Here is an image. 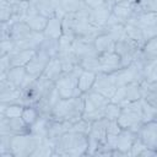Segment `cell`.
<instances>
[{
  "label": "cell",
  "instance_id": "cell-14",
  "mask_svg": "<svg viewBox=\"0 0 157 157\" xmlns=\"http://www.w3.org/2000/svg\"><path fill=\"white\" fill-rule=\"evenodd\" d=\"M117 88H118V86L115 85V82H114L113 77L110 76V74H105V72H98L97 74L96 82H94V85L92 87L93 91L105 96L110 101H112Z\"/></svg>",
  "mask_w": 157,
  "mask_h": 157
},
{
  "label": "cell",
  "instance_id": "cell-24",
  "mask_svg": "<svg viewBox=\"0 0 157 157\" xmlns=\"http://www.w3.org/2000/svg\"><path fill=\"white\" fill-rule=\"evenodd\" d=\"M63 16L64 13H58L48 20L47 27L43 32V36L47 38L60 39L63 36Z\"/></svg>",
  "mask_w": 157,
  "mask_h": 157
},
{
  "label": "cell",
  "instance_id": "cell-44",
  "mask_svg": "<svg viewBox=\"0 0 157 157\" xmlns=\"http://www.w3.org/2000/svg\"><path fill=\"white\" fill-rule=\"evenodd\" d=\"M15 47H16V43L11 38L1 39L0 40V56L11 54L15 50Z\"/></svg>",
  "mask_w": 157,
  "mask_h": 157
},
{
  "label": "cell",
  "instance_id": "cell-37",
  "mask_svg": "<svg viewBox=\"0 0 157 157\" xmlns=\"http://www.w3.org/2000/svg\"><path fill=\"white\" fill-rule=\"evenodd\" d=\"M125 33L129 38H131L132 40H135L140 47H144L145 45V38H144V34H142V29L132 23H126L125 25Z\"/></svg>",
  "mask_w": 157,
  "mask_h": 157
},
{
  "label": "cell",
  "instance_id": "cell-31",
  "mask_svg": "<svg viewBox=\"0 0 157 157\" xmlns=\"http://www.w3.org/2000/svg\"><path fill=\"white\" fill-rule=\"evenodd\" d=\"M5 75H6L7 80L11 83H13L17 88H21V86L23 83V80L27 75V70H26L25 66H12L7 71V74H5Z\"/></svg>",
  "mask_w": 157,
  "mask_h": 157
},
{
  "label": "cell",
  "instance_id": "cell-40",
  "mask_svg": "<svg viewBox=\"0 0 157 157\" xmlns=\"http://www.w3.org/2000/svg\"><path fill=\"white\" fill-rule=\"evenodd\" d=\"M136 12L157 13V0H137L135 4Z\"/></svg>",
  "mask_w": 157,
  "mask_h": 157
},
{
  "label": "cell",
  "instance_id": "cell-20",
  "mask_svg": "<svg viewBox=\"0 0 157 157\" xmlns=\"http://www.w3.org/2000/svg\"><path fill=\"white\" fill-rule=\"evenodd\" d=\"M72 52L75 53V55L77 56L78 60L88 58V56L99 55V53L97 52V49L93 44V40L82 39V38H75V40L72 43Z\"/></svg>",
  "mask_w": 157,
  "mask_h": 157
},
{
  "label": "cell",
  "instance_id": "cell-5",
  "mask_svg": "<svg viewBox=\"0 0 157 157\" xmlns=\"http://www.w3.org/2000/svg\"><path fill=\"white\" fill-rule=\"evenodd\" d=\"M118 123L123 129H131L137 131L144 123V110H142V99L128 103L121 107Z\"/></svg>",
  "mask_w": 157,
  "mask_h": 157
},
{
  "label": "cell",
  "instance_id": "cell-4",
  "mask_svg": "<svg viewBox=\"0 0 157 157\" xmlns=\"http://www.w3.org/2000/svg\"><path fill=\"white\" fill-rule=\"evenodd\" d=\"M55 88V82L47 78L45 76L40 75L37 77L31 85H28L22 91V101L25 105L27 104H34L37 101H39L43 97H47L50 94Z\"/></svg>",
  "mask_w": 157,
  "mask_h": 157
},
{
  "label": "cell",
  "instance_id": "cell-35",
  "mask_svg": "<svg viewBox=\"0 0 157 157\" xmlns=\"http://www.w3.org/2000/svg\"><path fill=\"white\" fill-rule=\"evenodd\" d=\"M0 105H1L0 115H4L6 118L22 117V112L25 109V104L21 103H10V104H0Z\"/></svg>",
  "mask_w": 157,
  "mask_h": 157
},
{
  "label": "cell",
  "instance_id": "cell-21",
  "mask_svg": "<svg viewBox=\"0 0 157 157\" xmlns=\"http://www.w3.org/2000/svg\"><path fill=\"white\" fill-rule=\"evenodd\" d=\"M136 137H137V131L131 130V129H121V131L119 132V135L117 137L115 148L126 153L128 156H130V150H131Z\"/></svg>",
  "mask_w": 157,
  "mask_h": 157
},
{
  "label": "cell",
  "instance_id": "cell-18",
  "mask_svg": "<svg viewBox=\"0 0 157 157\" xmlns=\"http://www.w3.org/2000/svg\"><path fill=\"white\" fill-rule=\"evenodd\" d=\"M31 27L33 31H36L37 33H43L45 27H47V23H48V17L40 15L36 7L33 5H31L28 2V7L26 10V15H25V18H23Z\"/></svg>",
  "mask_w": 157,
  "mask_h": 157
},
{
  "label": "cell",
  "instance_id": "cell-36",
  "mask_svg": "<svg viewBox=\"0 0 157 157\" xmlns=\"http://www.w3.org/2000/svg\"><path fill=\"white\" fill-rule=\"evenodd\" d=\"M40 118V113L37 109V107L34 104H27L25 105V109L22 112V119L25 120V123L31 128L33 124L37 123V120Z\"/></svg>",
  "mask_w": 157,
  "mask_h": 157
},
{
  "label": "cell",
  "instance_id": "cell-10",
  "mask_svg": "<svg viewBox=\"0 0 157 157\" xmlns=\"http://www.w3.org/2000/svg\"><path fill=\"white\" fill-rule=\"evenodd\" d=\"M142 99V90H141V85L139 82H130L123 86H118L112 102L118 103L119 105H125L128 103L135 102V101H140Z\"/></svg>",
  "mask_w": 157,
  "mask_h": 157
},
{
  "label": "cell",
  "instance_id": "cell-28",
  "mask_svg": "<svg viewBox=\"0 0 157 157\" xmlns=\"http://www.w3.org/2000/svg\"><path fill=\"white\" fill-rule=\"evenodd\" d=\"M63 74H64V70H63V65H61L59 58L58 56H53L49 60V63H48V65H47V67H45V70H44V72L42 75L45 76L47 78L56 82V80Z\"/></svg>",
  "mask_w": 157,
  "mask_h": 157
},
{
  "label": "cell",
  "instance_id": "cell-47",
  "mask_svg": "<svg viewBox=\"0 0 157 157\" xmlns=\"http://www.w3.org/2000/svg\"><path fill=\"white\" fill-rule=\"evenodd\" d=\"M11 67H12V65H11L10 54L0 56V75H5V74H7V71H9Z\"/></svg>",
  "mask_w": 157,
  "mask_h": 157
},
{
  "label": "cell",
  "instance_id": "cell-49",
  "mask_svg": "<svg viewBox=\"0 0 157 157\" xmlns=\"http://www.w3.org/2000/svg\"><path fill=\"white\" fill-rule=\"evenodd\" d=\"M151 156H157V151L156 150H152L150 147H146L141 153H140V157H151Z\"/></svg>",
  "mask_w": 157,
  "mask_h": 157
},
{
  "label": "cell",
  "instance_id": "cell-38",
  "mask_svg": "<svg viewBox=\"0 0 157 157\" xmlns=\"http://www.w3.org/2000/svg\"><path fill=\"white\" fill-rule=\"evenodd\" d=\"M141 58L144 59H157V36L148 39L141 50Z\"/></svg>",
  "mask_w": 157,
  "mask_h": 157
},
{
  "label": "cell",
  "instance_id": "cell-6",
  "mask_svg": "<svg viewBox=\"0 0 157 157\" xmlns=\"http://www.w3.org/2000/svg\"><path fill=\"white\" fill-rule=\"evenodd\" d=\"M82 67L78 66L72 71L64 72L55 82V88L61 98H74L81 96L78 88V75L81 74Z\"/></svg>",
  "mask_w": 157,
  "mask_h": 157
},
{
  "label": "cell",
  "instance_id": "cell-42",
  "mask_svg": "<svg viewBox=\"0 0 157 157\" xmlns=\"http://www.w3.org/2000/svg\"><path fill=\"white\" fill-rule=\"evenodd\" d=\"M120 112H121V105L110 101L104 109V118H107L108 120H118Z\"/></svg>",
  "mask_w": 157,
  "mask_h": 157
},
{
  "label": "cell",
  "instance_id": "cell-41",
  "mask_svg": "<svg viewBox=\"0 0 157 157\" xmlns=\"http://www.w3.org/2000/svg\"><path fill=\"white\" fill-rule=\"evenodd\" d=\"M99 55L96 56H88L85 59L80 60V66L83 70H88V71H94V72H101V65H99Z\"/></svg>",
  "mask_w": 157,
  "mask_h": 157
},
{
  "label": "cell",
  "instance_id": "cell-33",
  "mask_svg": "<svg viewBox=\"0 0 157 157\" xmlns=\"http://www.w3.org/2000/svg\"><path fill=\"white\" fill-rule=\"evenodd\" d=\"M15 16L13 0H0V22H12Z\"/></svg>",
  "mask_w": 157,
  "mask_h": 157
},
{
  "label": "cell",
  "instance_id": "cell-11",
  "mask_svg": "<svg viewBox=\"0 0 157 157\" xmlns=\"http://www.w3.org/2000/svg\"><path fill=\"white\" fill-rule=\"evenodd\" d=\"M40 33H37L36 31L32 29V27L25 21V20H17L10 22L9 26V37L15 42L20 43L27 39H31Z\"/></svg>",
  "mask_w": 157,
  "mask_h": 157
},
{
  "label": "cell",
  "instance_id": "cell-50",
  "mask_svg": "<svg viewBox=\"0 0 157 157\" xmlns=\"http://www.w3.org/2000/svg\"><path fill=\"white\" fill-rule=\"evenodd\" d=\"M104 2L108 4V5H110V6H113V5L117 4V0H104Z\"/></svg>",
  "mask_w": 157,
  "mask_h": 157
},
{
  "label": "cell",
  "instance_id": "cell-13",
  "mask_svg": "<svg viewBox=\"0 0 157 157\" xmlns=\"http://www.w3.org/2000/svg\"><path fill=\"white\" fill-rule=\"evenodd\" d=\"M137 136L147 147L157 150V119L142 123L137 130Z\"/></svg>",
  "mask_w": 157,
  "mask_h": 157
},
{
  "label": "cell",
  "instance_id": "cell-16",
  "mask_svg": "<svg viewBox=\"0 0 157 157\" xmlns=\"http://www.w3.org/2000/svg\"><path fill=\"white\" fill-rule=\"evenodd\" d=\"M110 15H112V6L104 2L103 5L96 9L88 10V21L92 26L97 28H103L108 22Z\"/></svg>",
  "mask_w": 157,
  "mask_h": 157
},
{
  "label": "cell",
  "instance_id": "cell-12",
  "mask_svg": "<svg viewBox=\"0 0 157 157\" xmlns=\"http://www.w3.org/2000/svg\"><path fill=\"white\" fill-rule=\"evenodd\" d=\"M31 132V128L25 123L22 117L18 118H6L0 115V134L5 135H20Z\"/></svg>",
  "mask_w": 157,
  "mask_h": 157
},
{
  "label": "cell",
  "instance_id": "cell-23",
  "mask_svg": "<svg viewBox=\"0 0 157 157\" xmlns=\"http://www.w3.org/2000/svg\"><path fill=\"white\" fill-rule=\"evenodd\" d=\"M135 4L136 2H120L112 6V13L124 25H126L132 16L135 15Z\"/></svg>",
  "mask_w": 157,
  "mask_h": 157
},
{
  "label": "cell",
  "instance_id": "cell-2",
  "mask_svg": "<svg viewBox=\"0 0 157 157\" xmlns=\"http://www.w3.org/2000/svg\"><path fill=\"white\" fill-rule=\"evenodd\" d=\"M85 109L83 94L74 98H60L54 105L50 118L55 120H66L75 123L82 118Z\"/></svg>",
  "mask_w": 157,
  "mask_h": 157
},
{
  "label": "cell",
  "instance_id": "cell-25",
  "mask_svg": "<svg viewBox=\"0 0 157 157\" xmlns=\"http://www.w3.org/2000/svg\"><path fill=\"white\" fill-rule=\"evenodd\" d=\"M93 44H94V47H96V49L99 54L108 53V52H114V49H115V40L109 34H107L104 32L99 33L93 39Z\"/></svg>",
  "mask_w": 157,
  "mask_h": 157
},
{
  "label": "cell",
  "instance_id": "cell-32",
  "mask_svg": "<svg viewBox=\"0 0 157 157\" xmlns=\"http://www.w3.org/2000/svg\"><path fill=\"white\" fill-rule=\"evenodd\" d=\"M59 7L64 15L74 13V12H78L85 9H88L85 5L83 0H59Z\"/></svg>",
  "mask_w": 157,
  "mask_h": 157
},
{
  "label": "cell",
  "instance_id": "cell-52",
  "mask_svg": "<svg viewBox=\"0 0 157 157\" xmlns=\"http://www.w3.org/2000/svg\"><path fill=\"white\" fill-rule=\"evenodd\" d=\"M18 1H22V2H29L31 0H18Z\"/></svg>",
  "mask_w": 157,
  "mask_h": 157
},
{
  "label": "cell",
  "instance_id": "cell-48",
  "mask_svg": "<svg viewBox=\"0 0 157 157\" xmlns=\"http://www.w3.org/2000/svg\"><path fill=\"white\" fill-rule=\"evenodd\" d=\"M83 2L88 9H96L101 5H103L104 0H83Z\"/></svg>",
  "mask_w": 157,
  "mask_h": 157
},
{
  "label": "cell",
  "instance_id": "cell-39",
  "mask_svg": "<svg viewBox=\"0 0 157 157\" xmlns=\"http://www.w3.org/2000/svg\"><path fill=\"white\" fill-rule=\"evenodd\" d=\"M38 49L45 52V53L49 54L52 58H53V56H56V54H58V52H59V39H53V38H47V37H44Z\"/></svg>",
  "mask_w": 157,
  "mask_h": 157
},
{
  "label": "cell",
  "instance_id": "cell-30",
  "mask_svg": "<svg viewBox=\"0 0 157 157\" xmlns=\"http://www.w3.org/2000/svg\"><path fill=\"white\" fill-rule=\"evenodd\" d=\"M140 85L142 90V98L147 103L157 108V81L150 82V83L142 81Z\"/></svg>",
  "mask_w": 157,
  "mask_h": 157
},
{
  "label": "cell",
  "instance_id": "cell-8",
  "mask_svg": "<svg viewBox=\"0 0 157 157\" xmlns=\"http://www.w3.org/2000/svg\"><path fill=\"white\" fill-rule=\"evenodd\" d=\"M141 50H142V47H140L135 40L129 38L128 36L115 42L114 52L120 56L123 67L136 61L141 56Z\"/></svg>",
  "mask_w": 157,
  "mask_h": 157
},
{
  "label": "cell",
  "instance_id": "cell-29",
  "mask_svg": "<svg viewBox=\"0 0 157 157\" xmlns=\"http://www.w3.org/2000/svg\"><path fill=\"white\" fill-rule=\"evenodd\" d=\"M97 74L98 72L88 71V70L82 69L81 74L78 75V88H80L82 94L92 90V87L96 82V78H97Z\"/></svg>",
  "mask_w": 157,
  "mask_h": 157
},
{
  "label": "cell",
  "instance_id": "cell-9",
  "mask_svg": "<svg viewBox=\"0 0 157 157\" xmlns=\"http://www.w3.org/2000/svg\"><path fill=\"white\" fill-rule=\"evenodd\" d=\"M109 124V120L107 118L98 119L92 123L91 130L87 135L88 137V150L87 155L94 156V152L98 150V147L107 142V126Z\"/></svg>",
  "mask_w": 157,
  "mask_h": 157
},
{
  "label": "cell",
  "instance_id": "cell-15",
  "mask_svg": "<svg viewBox=\"0 0 157 157\" xmlns=\"http://www.w3.org/2000/svg\"><path fill=\"white\" fill-rule=\"evenodd\" d=\"M50 59H52V56L49 54H47L45 52L38 49L37 53L31 59V61L25 67H26V70H27V72L29 75L39 77L44 72V70H45V67H47V65H48Z\"/></svg>",
  "mask_w": 157,
  "mask_h": 157
},
{
  "label": "cell",
  "instance_id": "cell-17",
  "mask_svg": "<svg viewBox=\"0 0 157 157\" xmlns=\"http://www.w3.org/2000/svg\"><path fill=\"white\" fill-rule=\"evenodd\" d=\"M74 123L71 121H66V120H55L53 118H49L48 120V125H47V135L45 137L52 141V144H54L63 134H65L66 131L71 130Z\"/></svg>",
  "mask_w": 157,
  "mask_h": 157
},
{
  "label": "cell",
  "instance_id": "cell-1",
  "mask_svg": "<svg viewBox=\"0 0 157 157\" xmlns=\"http://www.w3.org/2000/svg\"><path fill=\"white\" fill-rule=\"evenodd\" d=\"M54 156L81 157L87 156L88 137L86 134L77 131H66L54 144Z\"/></svg>",
  "mask_w": 157,
  "mask_h": 157
},
{
  "label": "cell",
  "instance_id": "cell-22",
  "mask_svg": "<svg viewBox=\"0 0 157 157\" xmlns=\"http://www.w3.org/2000/svg\"><path fill=\"white\" fill-rule=\"evenodd\" d=\"M29 4L33 5L36 7V10L40 15H43V16H45L48 18L58 15L59 11H60L59 0H31Z\"/></svg>",
  "mask_w": 157,
  "mask_h": 157
},
{
  "label": "cell",
  "instance_id": "cell-51",
  "mask_svg": "<svg viewBox=\"0 0 157 157\" xmlns=\"http://www.w3.org/2000/svg\"><path fill=\"white\" fill-rule=\"evenodd\" d=\"M137 0H117V4H120V2H136Z\"/></svg>",
  "mask_w": 157,
  "mask_h": 157
},
{
  "label": "cell",
  "instance_id": "cell-54",
  "mask_svg": "<svg viewBox=\"0 0 157 157\" xmlns=\"http://www.w3.org/2000/svg\"><path fill=\"white\" fill-rule=\"evenodd\" d=\"M156 23H157V21H156Z\"/></svg>",
  "mask_w": 157,
  "mask_h": 157
},
{
  "label": "cell",
  "instance_id": "cell-53",
  "mask_svg": "<svg viewBox=\"0 0 157 157\" xmlns=\"http://www.w3.org/2000/svg\"><path fill=\"white\" fill-rule=\"evenodd\" d=\"M155 119H157V110H156V118Z\"/></svg>",
  "mask_w": 157,
  "mask_h": 157
},
{
  "label": "cell",
  "instance_id": "cell-46",
  "mask_svg": "<svg viewBox=\"0 0 157 157\" xmlns=\"http://www.w3.org/2000/svg\"><path fill=\"white\" fill-rule=\"evenodd\" d=\"M147 146L142 142V140L137 136L136 137V140H135V142H134V145H132V147H131V150H130V156H132V157H140V153L146 148Z\"/></svg>",
  "mask_w": 157,
  "mask_h": 157
},
{
  "label": "cell",
  "instance_id": "cell-7",
  "mask_svg": "<svg viewBox=\"0 0 157 157\" xmlns=\"http://www.w3.org/2000/svg\"><path fill=\"white\" fill-rule=\"evenodd\" d=\"M42 139L43 137L32 132L13 135L11 139L10 150L13 153V157H31Z\"/></svg>",
  "mask_w": 157,
  "mask_h": 157
},
{
  "label": "cell",
  "instance_id": "cell-55",
  "mask_svg": "<svg viewBox=\"0 0 157 157\" xmlns=\"http://www.w3.org/2000/svg\"><path fill=\"white\" fill-rule=\"evenodd\" d=\"M156 151H157V150H156Z\"/></svg>",
  "mask_w": 157,
  "mask_h": 157
},
{
  "label": "cell",
  "instance_id": "cell-26",
  "mask_svg": "<svg viewBox=\"0 0 157 157\" xmlns=\"http://www.w3.org/2000/svg\"><path fill=\"white\" fill-rule=\"evenodd\" d=\"M56 56L59 58L61 65H63V70L64 72H69L75 70L76 67L80 66V60L77 59V56L75 55V53L71 50H66V52H59L56 54Z\"/></svg>",
  "mask_w": 157,
  "mask_h": 157
},
{
  "label": "cell",
  "instance_id": "cell-34",
  "mask_svg": "<svg viewBox=\"0 0 157 157\" xmlns=\"http://www.w3.org/2000/svg\"><path fill=\"white\" fill-rule=\"evenodd\" d=\"M50 156H54V145L47 137H43L39 145L31 155V157H50Z\"/></svg>",
  "mask_w": 157,
  "mask_h": 157
},
{
  "label": "cell",
  "instance_id": "cell-19",
  "mask_svg": "<svg viewBox=\"0 0 157 157\" xmlns=\"http://www.w3.org/2000/svg\"><path fill=\"white\" fill-rule=\"evenodd\" d=\"M98 59H99V65H101V72L113 74L123 67L121 59L115 52L102 53V54H99Z\"/></svg>",
  "mask_w": 157,
  "mask_h": 157
},
{
  "label": "cell",
  "instance_id": "cell-27",
  "mask_svg": "<svg viewBox=\"0 0 157 157\" xmlns=\"http://www.w3.org/2000/svg\"><path fill=\"white\" fill-rule=\"evenodd\" d=\"M37 53L36 49H26V50H15L10 54L11 65L12 66H26L33 55Z\"/></svg>",
  "mask_w": 157,
  "mask_h": 157
},
{
  "label": "cell",
  "instance_id": "cell-3",
  "mask_svg": "<svg viewBox=\"0 0 157 157\" xmlns=\"http://www.w3.org/2000/svg\"><path fill=\"white\" fill-rule=\"evenodd\" d=\"M83 97H85V109L82 118L91 123L104 118V109L107 104L110 102V99L93 90L83 93Z\"/></svg>",
  "mask_w": 157,
  "mask_h": 157
},
{
  "label": "cell",
  "instance_id": "cell-43",
  "mask_svg": "<svg viewBox=\"0 0 157 157\" xmlns=\"http://www.w3.org/2000/svg\"><path fill=\"white\" fill-rule=\"evenodd\" d=\"M91 126H92V123H91V121H88V120L81 118V119H78L77 121H75V123L72 124L71 130L88 135V132H90V130H91Z\"/></svg>",
  "mask_w": 157,
  "mask_h": 157
},
{
  "label": "cell",
  "instance_id": "cell-45",
  "mask_svg": "<svg viewBox=\"0 0 157 157\" xmlns=\"http://www.w3.org/2000/svg\"><path fill=\"white\" fill-rule=\"evenodd\" d=\"M142 110H144V123L148 121V120H153L156 118V110L157 108L151 105L150 103H147L144 98H142Z\"/></svg>",
  "mask_w": 157,
  "mask_h": 157
}]
</instances>
